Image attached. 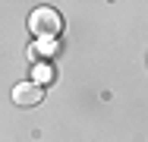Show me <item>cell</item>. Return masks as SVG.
<instances>
[{"instance_id":"1","label":"cell","mask_w":148,"mask_h":142,"mask_svg":"<svg viewBox=\"0 0 148 142\" xmlns=\"http://www.w3.org/2000/svg\"><path fill=\"white\" fill-rule=\"evenodd\" d=\"M29 32H35L38 38H57L63 32V16L54 6H35L29 16Z\"/></svg>"},{"instance_id":"2","label":"cell","mask_w":148,"mask_h":142,"mask_svg":"<svg viewBox=\"0 0 148 142\" xmlns=\"http://www.w3.org/2000/svg\"><path fill=\"white\" fill-rule=\"evenodd\" d=\"M41 98H44V88H41V82H35V79H25V82L13 85V101L19 108H38Z\"/></svg>"},{"instance_id":"3","label":"cell","mask_w":148,"mask_h":142,"mask_svg":"<svg viewBox=\"0 0 148 142\" xmlns=\"http://www.w3.org/2000/svg\"><path fill=\"white\" fill-rule=\"evenodd\" d=\"M54 51H57L54 38H41V44H38V54H54Z\"/></svg>"}]
</instances>
